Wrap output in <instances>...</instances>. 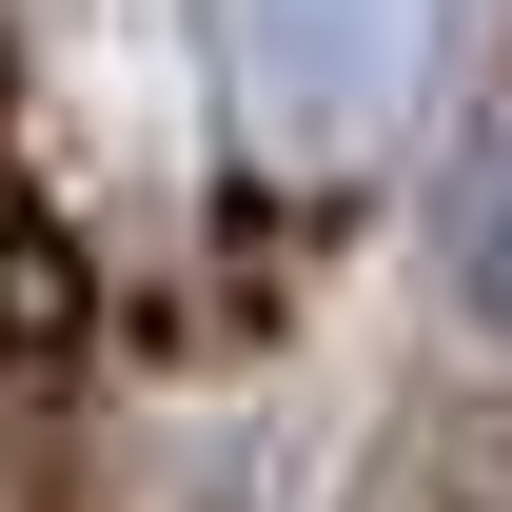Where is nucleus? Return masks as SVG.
Here are the masks:
<instances>
[{"mask_svg":"<svg viewBox=\"0 0 512 512\" xmlns=\"http://www.w3.org/2000/svg\"><path fill=\"white\" fill-rule=\"evenodd\" d=\"M217 60H237V138L276 178H355L453 60V0H217Z\"/></svg>","mask_w":512,"mask_h":512,"instance_id":"nucleus-1","label":"nucleus"},{"mask_svg":"<svg viewBox=\"0 0 512 512\" xmlns=\"http://www.w3.org/2000/svg\"><path fill=\"white\" fill-rule=\"evenodd\" d=\"M453 296H473V316L512 335V158H493L473 197H453Z\"/></svg>","mask_w":512,"mask_h":512,"instance_id":"nucleus-2","label":"nucleus"}]
</instances>
